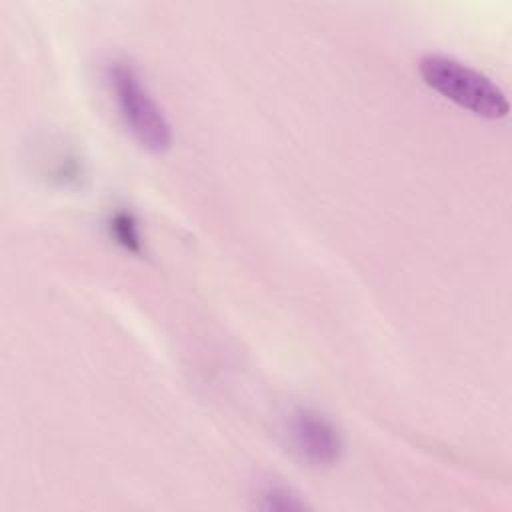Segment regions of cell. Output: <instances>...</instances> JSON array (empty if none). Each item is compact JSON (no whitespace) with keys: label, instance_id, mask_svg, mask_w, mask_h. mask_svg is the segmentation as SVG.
Segmentation results:
<instances>
[{"label":"cell","instance_id":"6da1fadb","mask_svg":"<svg viewBox=\"0 0 512 512\" xmlns=\"http://www.w3.org/2000/svg\"><path fill=\"white\" fill-rule=\"evenodd\" d=\"M418 70L426 86L480 118L498 120L510 110L506 94L486 74L456 58L428 54Z\"/></svg>","mask_w":512,"mask_h":512},{"label":"cell","instance_id":"7a4b0ae2","mask_svg":"<svg viewBox=\"0 0 512 512\" xmlns=\"http://www.w3.org/2000/svg\"><path fill=\"white\" fill-rule=\"evenodd\" d=\"M108 82L118 114L134 140L154 154L166 152L172 146L170 122L142 84L134 66L116 60L108 68Z\"/></svg>","mask_w":512,"mask_h":512},{"label":"cell","instance_id":"3957f363","mask_svg":"<svg viewBox=\"0 0 512 512\" xmlns=\"http://www.w3.org/2000/svg\"><path fill=\"white\" fill-rule=\"evenodd\" d=\"M292 450L312 466H330L340 460L344 440L338 426L314 408H296L288 418Z\"/></svg>","mask_w":512,"mask_h":512},{"label":"cell","instance_id":"277c9868","mask_svg":"<svg viewBox=\"0 0 512 512\" xmlns=\"http://www.w3.org/2000/svg\"><path fill=\"white\" fill-rule=\"evenodd\" d=\"M110 234L114 236V240L130 250V252H140L142 250V242H140V234H138V224L134 220V216L130 212H116L112 218H110Z\"/></svg>","mask_w":512,"mask_h":512},{"label":"cell","instance_id":"5b68a950","mask_svg":"<svg viewBox=\"0 0 512 512\" xmlns=\"http://www.w3.org/2000/svg\"><path fill=\"white\" fill-rule=\"evenodd\" d=\"M262 508L264 510H302L306 504L298 498L296 492L282 484H268L262 492Z\"/></svg>","mask_w":512,"mask_h":512}]
</instances>
